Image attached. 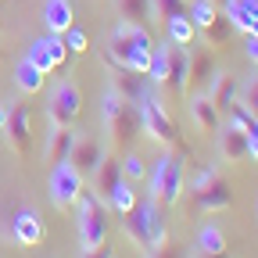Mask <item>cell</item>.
<instances>
[{
	"label": "cell",
	"instance_id": "obj_14",
	"mask_svg": "<svg viewBox=\"0 0 258 258\" xmlns=\"http://www.w3.org/2000/svg\"><path fill=\"white\" fill-rule=\"evenodd\" d=\"M43 29L54 32V36H61V32H69L76 25V8H72V0H43Z\"/></svg>",
	"mask_w": 258,
	"mask_h": 258
},
{
	"label": "cell",
	"instance_id": "obj_13",
	"mask_svg": "<svg viewBox=\"0 0 258 258\" xmlns=\"http://www.w3.org/2000/svg\"><path fill=\"white\" fill-rule=\"evenodd\" d=\"M165 54H169V79H165V86H169L176 97H183V93L190 90V83H186V72H190V47L165 43Z\"/></svg>",
	"mask_w": 258,
	"mask_h": 258
},
{
	"label": "cell",
	"instance_id": "obj_43",
	"mask_svg": "<svg viewBox=\"0 0 258 258\" xmlns=\"http://www.w3.org/2000/svg\"><path fill=\"white\" fill-rule=\"evenodd\" d=\"M4 122H8V101H0V129H4Z\"/></svg>",
	"mask_w": 258,
	"mask_h": 258
},
{
	"label": "cell",
	"instance_id": "obj_24",
	"mask_svg": "<svg viewBox=\"0 0 258 258\" xmlns=\"http://www.w3.org/2000/svg\"><path fill=\"white\" fill-rule=\"evenodd\" d=\"M233 32H237V29L230 25V18H226V15H215V18L198 32V36L205 40V47H222V43L233 40Z\"/></svg>",
	"mask_w": 258,
	"mask_h": 258
},
{
	"label": "cell",
	"instance_id": "obj_16",
	"mask_svg": "<svg viewBox=\"0 0 258 258\" xmlns=\"http://www.w3.org/2000/svg\"><path fill=\"white\" fill-rule=\"evenodd\" d=\"M72 140H76V133H72V125H50V133H47V144H43V161H50V165H61V161H69V154H72Z\"/></svg>",
	"mask_w": 258,
	"mask_h": 258
},
{
	"label": "cell",
	"instance_id": "obj_1",
	"mask_svg": "<svg viewBox=\"0 0 258 258\" xmlns=\"http://www.w3.org/2000/svg\"><path fill=\"white\" fill-rule=\"evenodd\" d=\"M101 122L111 137V147H129L140 129V104L125 101L115 86H108L101 93Z\"/></svg>",
	"mask_w": 258,
	"mask_h": 258
},
{
	"label": "cell",
	"instance_id": "obj_19",
	"mask_svg": "<svg viewBox=\"0 0 258 258\" xmlns=\"http://www.w3.org/2000/svg\"><path fill=\"white\" fill-rule=\"evenodd\" d=\"M165 244H169V222L161 215V205L147 198V254L161 251Z\"/></svg>",
	"mask_w": 258,
	"mask_h": 258
},
{
	"label": "cell",
	"instance_id": "obj_33",
	"mask_svg": "<svg viewBox=\"0 0 258 258\" xmlns=\"http://www.w3.org/2000/svg\"><path fill=\"white\" fill-rule=\"evenodd\" d=\"M186 8H190V0H151V15L158 22H169L176 15H186Z\"/></svg>",
	"mask_w": 258,
	"mask_h": 258
},
{
	"label": "cell",
	"instance_id": "obj_5",
	"mask_svg": "<svg viewBox=\"0 0 258 258\" xmlns=\"http://www.w3.org/2000/svg\"><path fill=\"white\" fill-rule=\"evenodd\" d=\"M140 129L151 137V140H158V144H165V147H172L176 140H179V133H176V122L169 118V111H165V104L158 101V97H144L140 101Z\"/></svg>",
	"mask_w": 258,
	"mask_h": 258
},
{
	"label": "cell",
	"instance_id": "obj_9",
	"mask_svg": "<svg viewBox=\"0 0 258 258\" xmlns=\"http://www.w3.org/2000/svg\"><path fill=\"white\" fill-rule=\"evenodd\" d=\"M0 133L8 137L11 151L25 154V151H29V144H32V125H29V104H8V122H4V129H0Z\"/></svg>",
	"mask_w": 258,
	"mask_h": 258
},
{
	"label": "cell",
	"instance_id": "obj_25",
	"mask_svg": "<svg viewBox=\"0 0 258 258\" xmlns=\"http://www.w3.org/2000/svg\"><path fill=\"white\" fill-rule=\"evenodd\" d=\"M165 32H169V43L176 47H194V40H198V29H194L190 15H176L165 22Z\"/></svg>",
	"mask_w": 258,
	"mask_h": 258
},
{
	"label": "cell",
	"instance_id": "obj_8",
	"mask_svg": "<svg viewBox=\"0 0 258 258\" xmlns=\"http://www.w3.org/2000/svg\"><path fill=\"white\" fill-rule=\"evenodd\" d=\"M104 144L97 140V137H90V133H83V137H76L72 140V154H69V165L79 172V176H93V169L101 165V158H104Z\"/></svg>",
	"mask_w": 258,
	"mask_h": 258
},
{
	"label": "cell",
	"instance_id": "obj_17",
	"mask_svg": "<svg viewBox=\"0 0 258 258\" xmlns=\"http://www.w3.org/2000/svg\"><path fill=\"white\" fill-rule=\"evenodd\" d=\"M186 108H190V118H194V125H198L201 133H215V129L222 125V115H219V108L212 104V97H208V93L190 97Z\"/></svg>",
	"mask_w": 258,
	"mask_h": 258
},
{
	"label": "cell",
	"instance_id": "obj_23",
	"mask_svg": "<svg viewBox=\"0 0 258 258\" xmlns=\"http://www.w3.org/2000/svg\"><path fill=\"white\" fill-rule=\"evenodd\" d=\"M43 83H47V76H43L29 57H22V61L15 64V86H18L22 93H40Z\"/></svg>",
	"mask_w": 258,
	"mask_h": 258
},
{
	"label": "cell",
	"instance_id": "obj_10",
	"mask_svg": "<svg viewBox=\"0 0 258 258\" xmlns=\"http://www.w3.org/2000/svg\"><path fill=\"white\" fill-rule=\"evenodd\" d=\"M215 151H219V158L226 165H237V161L247 158V133L237 129L233 122H222L215 129Z\"/></svg>",
	"mask_w": 258,
	"mask_h": 258
},
{
	"label": "cell",
	"instance_id": "obj_29",
	"mask_svg": "<svg viewBox=\"0 0 258 258\" xmlns=\"http://www.w3.org/2000/svg\"><path fill=\"white\" fill-rule=\"evenodd\" d=\"M194 251H226V233L219 230L215 222H205L201 233H198V244H194Z\"/></svg>",
	"mask_w": 258,
	"mask_h": 258
},
{
	"label": "cell",
	"instance_id": "obj_22",
	"mask_svg": "<svg viewBox=\"0 0 258 258\" xmlns=\"http://www.w3.org/2000/svg\"><path fill=\"white\" fill-rule=\"evenodd\" d=\"M122 230H125V237L133 240L137 247H144V251H147V201H137L133 208L125 212Z\"/></svg>",
	"mask_w": 258,
	"mask_h": 258
},
{
	"label": "cell",
	"instance_id": "obj_26",
	"mask_svg": "<svg viewBox=\"0 0 258 258\" xmlns=\"http://www.w3.org/2000/svg\"><path fill=\"white\" fill-rule=\"evenodd\" d=\"M118 22H133V25H147L151 22V0H115Z\"/></svg>",
	"mask_w": 258,
	"mask_h": 258
},
{
	"label": "cell",
	"instance_id": "obj_30",
	"mask_svg": "<svg viewBox=\"0 0 258 258\" xmlns=\"http://www.w3.org/2000/svg\"><path fill=\"white\" fill-rule=\"evenodd\" d=\"M154 86H165V79H169V54H165V47H154L151 50V64H147V72H144Z\"/></svg>",
	"mask_w": 258,
	"mask_h": 258
},
{
	"label": "cell",
	"instance_id": "obj_18",
	"mask_svg": "<svg viewBox=\"0 0 258 258\" xmlns=\"http://www.w3.org/2000/svg\"><path fill=\"white\" fill-rule=\"evenodd\" d=\"M122 183V169H118V158H111L108 151H104V158H101V165L93 169V194L97 198H104L108 201V194L115 190Z\"/></svg>",
	"mask_w": 258,
	"mask_h": 258
},
{
	"label": "cell",
	"instance_id": "obj_12",
	"mask_svg": "<svg viewBox=\"0 0 258 258\" xmlns=\"http://www.w3.org/2000/svg\"><path fill=\"white\" fill-rule=\"evenodd\" d=\"M208 97H212V104L219 108V115H230V108L240 101V83H237V76L215 72L212 83H208Z\"/></svg>",
	"mask_w": 258,
	"mask_h": 258
},
{
	"label": "cell",
	"instance_id": "obj_15",
	"mask_svg": "<svg viewBox=\"0 0 258 258\" xmlns=\"http://www.w3.org/2000/svg\"><path fill=\"white\" fill-rule=\"evenodd\" d=\"M222 15L230 18V25L237 32H258V0H230V4L222 8Z\"/></svg>",
	"mask_w": 258,
	"mask_h": 258
},
{
	"label": "cell",
	"instance_id": "obj_27",
	"mask_svg": "<svg viewBox=\"0 0 258 258\" xmlns=\"http://www.w3.org/2000/svg\"><path fill=\"white\" fill-rule=\"evenodd\" d=\"M137 201H140V198H137L133 183H125V179H122V183H118V186L108 194V201H104V205H108V212H115V215H125V212L133 208Z\"/></svg>",
	"mask_w": 258,
	"mask_h": 258
},
{
	"label": "cell",
	"instance_id": "obj_41",
	"mask_svg": "<svg viewBox=\"0 0 258 258\" xmlns=\"http://www.w3.org/2000/svg\"><path fill=\"white\" fill-rule=\"evenodd\" d=\"M151 258H183V254H179V251H172V247L165 244L161 251H151Z\"/></svg>",
	"mask_w": 258,
	"mask_h": 258
},
{
	"label": "cell",
	"instance_id": "obj_32",
	"mask_svg": "<svg viewBox=\"0 0 258 258\" xmlns=\"http://www.w3.org/2000/svg\"><path fill=\"white\" fill-rule=\"evenodd\" d=\"M186 15H190V22H194V29H205L215 15H219V8L212 4V0H190V8H186Z\"/></svg>",
	"mask_w": 258,
	"mask_h": 258
},
{
	"label": "cell",
	"instance_id": "obj_2",
	"mask_svg": "<svg viewBox=\"0 0 258 258\" xmlns=\"http://www.w3.org/2000/svg\"><path fill=\"white\" fill-rule=\"evenodd\" d=\"M76 237L83 251H93L108 240V205L104 198H97L93 190L83 186V194L76 198Z\"/></svg>",
	"mask_w": 258,
	"mask_h": 258
},
{
	"label": "cell",
	"instance_id": "obj_7",
	"mask_svg": "<svg viewBox=\"0 0 258 258\" xmlns=\"http://www.w3.org/2000/svg\"><path fill=\"white\" fill-rule=\"evenodd\" d=\"M50 201L57 205V208H72L76 205V198L83 194V176L69 165V161H61V165H54L50 169Z\"/></svg>",
	"mask_w": 258,
	"mask_h": 258
},
{
	"label": "cell",
	"instance_id": "obj_39",
	"mask_svg": "<svg viewBox=\"0 0 258 258\" xmlns=\"http://www.w3.org/2000/svg\"><path fill=\"white\" fill-rule=\"evenodd\" d=\"M247 158H254V161H258V125L247 133Z\"/></svg>",
	"mask_w": 258,
	"mask_h": 258
},
{
	"label": "cell",
	"instance_id": "obj_34",
	"mask_svg": "<svg viewBox=\"0 0 258 258\" xmlns=\"http://www.w3.org/2000/svg\"><path fill=\"white\" fill-rule=\"evenodd\" d=\"M226 118H230V122H233L237 129H244V133H251V129L258 125V115H254V111H251V108H247L244 101H237V104L230 108V115H226Z\"/></svg>",
	"mask_w": 258,
	"mask_h": 258
},
{
	"label": "cell",
	"instance_id": "obj_11",
	"mask_svg": "<svg viewBox=\"0 0 258 258\" xmlns=\"http://www.w3.org/2000/svg\"><path fill=\"white\" fill-rule=\"evenodd\" d=\"M11 237L22 244V247H36L43 240V219L40 212H32V208H18L11 215Z\"/></svg>",
	"mask_w": 258,
	"mask_h": 258
},
{
	"label": "cell",
	"instance_id": "obj_44",
	"mask_svg": "<svg viewBox=\"0 0 258 258\" xmlns=\"http://www.w3.org/2000/svg\"><path fill=\"white\" fill-rule=\"evenodd\" d=\"M212 4H215V8H226V4H230V0H212Z\"/></svg>",
	"mask_w": 258,
	"mask_h": 258
},
{
	"label": "cell",
	"instance_id": "obj_28",
	"mask_svg": "<svg viewBox=\"0 0 258 258\" xmlns=\"http://www.w3.org/2000/svg\"><path fill=\"white\" fill-rule=\"evenodd\" d=\"M118 169H122V179L125 183H144L147 179V161L137 151H129L125 158H118Z\"/></svg>",
	"mask_w": 258,
	"mask_h": 258
},
{
	"label": "cell",
	"instance_id": "obj_42",
	"mask_svg": "<svg viewBox=\"0 0 258 258\" xmlns=\"http://www.w3.org/2000/svg\"><path fill=\"white\" fill-rule=\"evenodd\" d=\"M194 258H230V251H194Z\"/></svg>",
	"mask_w": 258,
	"mask_h": 258
},
{
	"label": "cell",
	"instance_id": "obj_38",
	"mask_svg": "<svg viewBox=\"0 0 258 258\" xmlns=\"http://www.w3.org/2000/svg\"><path fill=\"white\" fill-rule=\"evenodd\" d=\"M244 104L258 115V79H251V83H247V90H244Z\"/></svg>",
	"mask_w": 258,
	"mask_h": 258
},
{
	"label": "cell",
	"instance_id": "obj_4",
	"mask_svg": "<svg viewBox=\"0 0 258 258\" xmlns=\"http://www.w3.org/2000/svg\"><path fill=\"white\" fill-rule=\"evenodd\" d=\"M190 190H194V205H198L201 212H222V208L233 205V190H230V183H226L215 169H205Z\"/></svg>",
	"mask_w": 258,
	"mask_h": 258
},
{
	"label": "cell",
	"instance_id": "obj_36",
	"mask_svg": "<svg viewBox=\"0 0 258 258\" xmlns=\"http://www.w3.org/2000/svg\"><path fill=\"white\" fill-rule=\"evenodd\" d=\"M43 40H47V50H50L54 64H64V57H69V47H64V40L54 36V32H43Z\"/></svg>",
	"mask_w": 258,
	"mask_h": 258
},
{
	"label": "cell",
	"instance_id": "obj_31",
	"mask_svg": "<svg viewBox=\"0 0 258 258\" xmlns=\"http://www.w3.org/2000/svg\"><path fill=\"white\" fill-rule=\"evenodd\" d=\"M25 57H29L32 64H36V69H40L43 76H50V72L57 69V64H54V57H50V50H47V40H43V36L29 43V54H25Z\"/></svg>",
	"mask_w": 258,
	"mask_h": 258
},
{
	"label": "cell",
	"instance_id": "obj_3",
	"mask_svg": "<svg viewBox=\"0 0 258 258\" xmlns=\"http://www.w3.org/2000/svg\"><path fill=\"white\" fill-rule=\"evenodd\" d=\"M147 198L158 201L161 208H169L179 201V194H183V158L165 151V154H158L154 158V165L147 169Z\"/></svg>",
	"mask_w": 258,
	"mask_h": 258
},
{
	"label": "cell",
	"instance_id": "obj_37",
	"mask_svg": "<svg viewBox=\"0 0 258 258\" xmlns=\"http://www.w3.org/2000/svg\"><path fill=\"white\" fill-rule=\"evenodd\" d=\"M244 57L251 64H258V32H247V36H244Z\"/></svg>",
	"mask_w": 258,
	"mask_h": 258
},
{
	"label": "cell",
	"instance_id": "obj_35",
	"mask_svg": "<svg viewBox=\"0 0 258 258\" xmlns=\"http://www.w3.org/2000/svg\"><path fill=\"white\" fill-rule=\"evenodd\" d=\"M61 40H64V47H69V54H86V47H90V36L79 25H72L69 32H61Z\"/></svg>",
	"mask_w": 258,
	"mask_h": 258
},
{
	"label": "cell",
	"instance_id": "obj_21",
	"mask_svg": "<svg viewBox=\"0 0 258 258\" xmlns=\"http://www.w3.org/2000/svg\"><path fill=\"white\" fill-rule=\"evenodd\" d=\"M215 76V57H212V47H198L190 50V72H186V83L194 86H208Z\"/></svg>",
	"mask_w": 258,
	"mask_h": 258
},
{
	"label": "cell",
	"instance_id": "obj_40",
	"mask_svg": "<svg viewBox=\"0 0 258 258\" xmlns=\"http://www.w3.org/2000/svg\"><path fill=\"white\" fill-rule=\"evenodd\" d=\"M83 258H115V254H111L108 244H101V247H93V251H83Z\"/></svg>",
	"mask_w": 258,
	"mask_h": 258
},
{
	"label": "cell",
	"instance_id": "obj_6",
	"mask_svg": "<svg viewBox=\"0 0 258 258\" xmlns=\"http://www.w3.org/2000/svg\"><path fill=\"white\" fill-rule=\"evenodd\" d=\"M79 111H83V93H79V86L76 83H57L54 90H50V97H47V122L50 125H76V118H79Z\"/></svg>",
	"mask_w": 258,
	"mask_h": 258
},
{
	"label": "cell",
	"instance_id": "obj_20",
	"mask_svg": "<svg viewBox=\"0 0 258 258\" xmlns=\"http://www.w3.org/2000/svg\"><path fill=\"white\" fill-rule=\"evenodd\" d=\"M111 64V61H108ZM111 86L125 97V101H133V104H140L144 97H147V90H144V79L137 76V72H129V69H122V64H111Z\"/></svg>",
	"mask_w": 258,
	"mask_h": 258
}]
</instances>
